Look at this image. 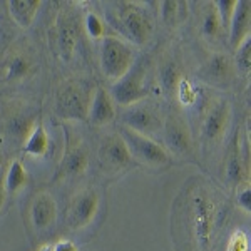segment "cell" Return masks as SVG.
Here are the masks:
<instances>
[{"label":"cell","mask_w":251,"mask_h":251,"mask_svg":"<svg viewBox=\"0 0 251 251\" xmlns=\"http://www.w3.org/2000/svg\"><path fill=\"white\" fill-rule=\"evenodd\" d=\"M37 71V60H35L24 49H12L5 55L0 69V77L3 82H22L29 79Z\"/></svg>","instance_id":"15"},{"label":"cell","mask_w":251,"mask_h":251,"mask_svg":"<svg viewBox=\"0 0 251 251\" xmlns=\"http://www.w3.org/2000/svg\"><path fill=\"white\" fill-rule=\"evenodd\" d=\"M223 193L204 177H189L173 206V236L186 251H211L226 218Z\"/></svg>","instance_id":"1"},{"label":"cell","mask_w":251,"mask_h":251,"mask_svg":"<svg viewBox=\"0 0 251 251\" xmlns=\"http://www.w3.org/2000/svg\"><path fill=\"white\" fill-rule=\"evenodd\" d=\"M233 121V107L225 97H214L206 106L200 126L201 144L206 151H213L228 136Z\"/></svg>","instance_id":"5"},{"label":"cell","mask_w":251,"mask_h":251,"mask_svg":"<svg viewBox=\"0 0 251 251\" xmlns=\"http://www.w3.org/2000/svg\"><path fill=\"white\" fill-rule=\"evenodd\" d=\"M100 208V191L96 188L80 189L71 198L66 211V225L71 231L84 229L96 220Z\"/></svg>","instance_id":"10"},{"label":"cell","mask_w":251,"mask_h":251,"mask_svg":"<svg viewBox=\"0 0 251 251\" xmlns=\"http://www.w3.org/2000/svg\"><path fill=\"white\" fill-rule=\"evenodd\" d=\"M79 42V25L77 19L72 12L60 10L55 17L54 30H52V44L57 55L64 62H71L74 57L75 47Z\"/></svg>","instance_id":"13"},{"label":"cell","mask_w":251,"mask_h":251,"mask_svg":"<svg viewBox=\"0 0 251 251\" xmlns=\"http://www.w3.org/2000/svg\"><path fill=\"white\" fill-rule=\"evenodd\" d=\"M3 163H5V157H3V152H2V149H0V169L3 168Z\"/></svg>","instance_id":"36"},{"label":"cell","mask_w":251,"mask_h":251,"mask_svg":"<svg viewBox=\"0 0 251 251\" xmlns=\"http://www.w3.org/2000/svg\"><path fill=\"white\" fill-rule=\"evenodd\" d=\"M40 5H42L40 0H10V2H7L12 20L22 29H29L34 24Z\"/></svg>","instance_id":"21"},{"label":"cell","mask_w":251,"mask_h":251,"mask_svg":"<svg viewBox=\"0 0 251 251\" xmlns=\"http://www.w3.org/2000/svg\"><path fill=\"white\" fill-rule=\"evenodd\" d=\"M236 3H238V0H220V2H214V7H216V12H218V15H220V20H221L223 27H225L226 34H228L233 14H234V10H236Z\"/></svg>","instance_id":"30"},{"label":"cell","mask_w":251,"mask_h":251,"mask_svg":"<svg viewBox=\"0 0 251 251\" xmlns=\"http://www.w3.org/2000/svg\"><path fill=\"white\" fill-rule=\"evenodd\" d=\"M29 183V173H27L25 166L20 161H12L9 168H5V189L7 194H15L22 191Z\"/></svg>","instance_id":"25"},{"label":"cell","mask_w":251,"mask_h":251,"mask_svg":"<svg viewBox=\"0 0 251 251\" xmlns=\"http://www.w3.org/2000/svg\"><path fill=\"white\" fill-rule=\"evenodd\" d=\"M92 94L94 91L86 80H64L55 91L54 114L62 121H86Z\"/></svg>","instance_id":"3"},{"label":"cell","mask_w":251,"mask_h":251,"mask_svg":"<svg viewBox=\"0 0 251 251\" xmlns=\"http://www.w3.org/2000/svg\"><path fill=\"white\" fill-rule=\"evenodd\" d=\"M7 201V189H5V168L0 169V211Z\"/></svg>","instance_id":"34"},{"label":"cell","mask_w":251,"mask_h":251,"mask_svg":"<svg viewBox=\"0 0 251 251\" xmlns=\"http://www.w3.org/2000/svg\"><path fill=\"white\" fill-rule=\"evenodd\" d=\"M184 3L183 2H174V0H168V2L161 3V19L168 27H177L184 19Z\"/></svg>","instance_id":"26"},{"label":"cell","mask_w":251,"mask_h":251,"mask_svg":"<svg viewBox=\"0 0 251 251\" xmlns=\"http://www.w3.org/2000/svg\"><path fill=\"white\" fill-rule=\"evenodd\" d=\"M37 121H39L37 114L32 112L30 109L17 107L15 111L10 112L9 117H7L5 132L9 134L12 141H17V143L24 144V141L30 134L34 126L37 124Z\"/></svg>","instance_id":"20"},{"label":"cell","mask_w":251,"mask_h":251,"mask_svg":"<svg viewBox=\"0 0 251 251\" xmlns=\"http://www.w3.org/2000/svg\"><path fill=\"white\" fill-rule=\"evenodd\" d=\"M49 149H50V136H49L47 127L42 121H37L30 134L24 141L22 151L32 157H44L49 152Z\"/></svg>","instance_id":"22"},{"label":"cell","mask_w":251,"mask_h":251,"mask_svg":"<svg viewBox=\"0 0 251 251\" xmlns=\"http://www.w3.org/2000/svg\"><path fill=\"white\" fill-rule=\"evenodd\" d=\"M234 69H236V74L248 75L251 69V37L246 39L240 47L234 50Z\"/></svg>","instance_id":"28"},{"label":"cell","mask_w":251,"mask_h":251,"mask_svg":"<svg viewBox=\"0 0 251 251\" xmlns=\"http://www.w3.org/2000/svg\"><path fill=\"white\" fill-rule=\"evenodd\" d=\"M250 151L245 152L241 148V139L234 137L229 146L228 156L225 161V179L233 189L240 188L243 183L250 181Z\"/></svg>","instance_id":"16"},{"label":"cell","mask_w":251,"mask_h":251,"mask_svg":"<svg viewBox=\"0 0 251 251\" xmlns=\"http://www.w3.org/2000/svg\"><path fill=\"white\" fill-rule=\"evenodd\" d=\"M164 149L169 152V156L179 157V159H189L194 152V141L193 132L189 129L188 121L177 112H169L163 121L161 129Z\"/></svg>","instance_id":"6"},{"label":"cell","mask_w":251,"mask_h":251,"mask_svg":"<svg viewBox=\"0 0 251 251\" xmlns=\"http://www.w3.org/2000/svg\"><path fill=\"white\" fill-rule=\"evenodd\" d=\"M107 24L131 42V46H146L151 40L152 24L137 3L123 2L107 10Z\"/></svg>","instance_id":"2"},{"label":"cell","mask_w":251,"mask_h":251,"mask_svg":"<svg viewBox=\"0 0 251 251\" xmlns=\"http://www.w3.org/2000/svg\"><path fill=\"white\" fill-rule=\"evenodd\" d=\"M234 75H236V69H234L233 57L226 52H213L204 60L203 67L200 71V77L206 84L221 89L231 86Z\"/></svg>","instance_id":"14"},{"label":"cell","mask_w":251,"mask_h":251,"mask_svg":"<svg viewBox=\"0 0 251 251\" xmlns=\"http://www.w3.org/2000/svg\"><path fill=\"white\" fill-rule=\"evenodd\" d=\"M29 218L37 231H47L57 220V201L47 191H40L29 204Z\"/></svg>","instance_id":"17"},{"label":"cell","mask_w":251,"mask_h":251,"mask_svg":"<svg viewBox=\"0 0 251 251\" xmlns=\"http://www.w3.org/2000/svg\"><path fill=\"white\" fill-rule=\"evenodd\" d=\"M226 251H250V236L243 229H236L228 240Z\"/></svg>","instance_id":"31"},{"label":"cell","mask_w":251,"mask_h":251,"mask_svg":"<svg viewBox=\"0 0 251 251\" xmlns=\"http://www.w3.org/2000/svg\"><path fill=\"white\" fill-rule=\"evenodd\" d=\"M238 189L236 194V203L241 209H245L246 213L251 211V189H250V181L248 183H243Z\"/></svg>","instance_id":"32"},{"label":"cell","mask_w":251,"mask_h":251,"mask_svg":"<svg viewBox=\"0 0 251 251\" xmlns=\"http://www.w3.org/2000/svg\"><path fill=\"white\" fill-rule=\"evenodd\" d=\"M176 97L183 106H191L198 99V91H196V87L189 82V79L183 77L179 80V84H177Z\"/></svg>","instance_id":"29"},{"label":"cell","mask_w":251,"mask_h":251,"mask_svg":"<svg viewBox=\"0 0 251 251\" xmlns=\"http://www.w3.org/2000/svg\"><path fill=\"white\" fill-rule=\"evenodd\" d=\"M39 251H54V245H44Z\"/></svg>","instance_id":"35"},{"label":"cell","mask_w":251,"mask_h":251,"mask_svg":"<svg viewBox=\"0 0 251 251\" xmlns=\"http://www.w3.org/2000/svg\"><path fill=\"white\" fill-rule=\"evenodd\" d=\"M136 64V50L119 35H107L99 40V66L104 77L116 82Z\"/></svg>","instance_id":"4"},{"label":"cell","mask_w":251,"mask_h":251,"mask_svg":"<svg viewBox=\"0 0 251 251\" xmlns=\"http://www.w3.org/2000/svg\"><path fill=\"white\" fill-rule=\"evenodd\" d=\"M119 134L124 139V143L127 144L132 161L136 159L137 163L149 166V168H164V166L171 164V156L157 139L137 134V132L126 127H121Z\"/></svg>","instance_id":"7"},{"label":"cell","mask_w":251,"mask_h":251,"mask_svg":"<svg viewBox=\"0 0 251 251\" xmlns=\"http://www.w3.org/2000/svg\"><path fill=\"white\" fill-rule=\"evenodd\" d=\"M97 163L104 171L111 174L124 171L132 164L129 148L119 132H111L102 137L99 148H97Z\"/></svg>","instance_id":"12"},{"label":"cell","mask_w":251,"mask_h":251,"mask_svg":"<svg viewBox=\"0 0 251 251\" xmlns=\"http://www.w3.org/2000/svg\"><path fill=\"white\" fill-rule=\"evenodd\" d=\"M157 79H159V86L164 96L171 97L176 94L177 84L183 79L181 67L176 62V59H163L159 69H157Z\"/></svg>","instance_id":"23"},{"label":"cell","mask_w":251,"mask_h":251,"mask_svg":"<svg viewBox=\"0 0 251 251\" xmlns=\"http://www.w3.org/2000/svg\"><path fill=\"white\" fill-rule=\"evenodd\" d=\"M54 251H79L77 245L71 240H60L54 245Z\"/></svg>","instance_id":"33"},{"label":"cell","mask_w":251,"mask_h":251,"mask_svg":"<svg viewBox=\"0 0 251 251\" xmlns=\"http://www.w3.org/2000/svg\"><path fill=\"white\" fill-rule=\"evenodd\" d=\"M84 29L86 34L94 40H102L104 37H107V25L96 12H87L86 17H84Z\"/></svg>","instance_id":"27"},{"label":"cell","mask_w":251,"mask_h":251,"mask_svg":"<svg viewBox=\"0 0 251 251\" xmlns=\"http://www.w3.org/2000/svg\"><path fill=\"white\" fill-rule=\"evenodd\" d=\"M250 30H251V3L250 0H238L236 10H234L231 24H229V29H228L229 47L233 50H236L246 39H250Z\"/></svg>","instance_id":"19"},{"label":"cell","mask_w":251,"mask_h":251,"mask_svg":"<svg viewBox=\"0 0 251 251\" xmlns=\"http://www.w3.org/2000/svg\"><path fill=\"white\" fill-rule=\"evenodd\" d=\"M114 104L121 107H127L146 100L149 96V87L146 86V66L144 62H137L131 67V71L121 77L119 80L112 82L109 89Z\"/></svg>","instance_id":"8"},{"label":"cell","mask_w":251,"mask_h":251,"mask_svg":"<svg viewBox=\"0 0 251 251\" xmlns=\"http://www.w3.org/2000/svg\"><path fill=\"white\" fill-rule=\"evenodd\" d=\"M116 117V104L112 100L111 94L106 87H97L94 89V94L91 99V106H89L87 119L91 121L92 126L96 127H102L112 123Z\"/></svg>","instance_id":"18"},{"label":"cell","mask_w":251,"mask_h":251,"mask_svg":"<svg viewBox=\"0 0 251 251\" xmlns=\"http://www.w3.org/2000/svg\"><path fill=\"white\" fill-rule=\"evenodd\" d=\"M89 161H91V151L86 141L74 134H69V131H66V148H64L57 171H55L54 181L60 183V181L82 176L89 168Z\"/></svg>","instance_id":"9"},{"label":"cell","mask_w":251,"mask_h":251,"mask_svg":"<svg viewBox=\"0 0 251 251\" xmlns=\"http://www.w3.org/2000/svg\"><path fill=\"white\" fill-rule=\"evenodd\" d=\"M201 34H203V37L208 40V42H220L223 39V35L226 34L214 3H208V5L204 7L203 20H201Z\"/></svg>","instance_id":"24"},{"label":"cell","mask_w":251,"mask_h":251,"mask_svg":"<svg viewBox=\"0 0 251 251\" xmlns=\"http://www.w3.org/2000/svg\"><path fill=\"white\" fill-rule=\"evenodd\" d=\"M121 124L126 129L137 132V134L148 136L151 139H156V136L161 134L163 129V119L157 114V111L148 102L141 100L132 106L123 107L121 112Z\"/></svg>","instance_id":"11"}]
</instances>
